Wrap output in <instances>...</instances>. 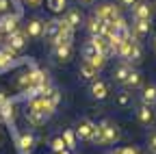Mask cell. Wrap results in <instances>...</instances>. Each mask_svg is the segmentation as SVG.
<instances>
[{"label": "cell", "mask_w": 156, "mask_h": 154, "mask_svg": "<svg viewBox=\"0 0 156 154\" xmlns=\"http://www.w3.org/2000/svg\"><path fill=\"white\" fill-rule=\"evenodd\" d=\"M119 139H122V130L117 128L115 124H111L108 120L95 124L93 143H98V145H111V143H117Z\"/></svg>", "instance_id": "1"}, {"label": "cell", "mask_w": 156, "mask_h": 154, "mask_svg": "<svg viewBox=\"0 0 156 154\" xmlns=\"http://www.w3.org/2000/svg\"><path fill=\"white\" fill-rule=\"evenodd\" d=\"M93 17H98V20H102V22H106V24H115L122 15H119V9H117L113 2H102V5L95 7Z\"/></svg>", "instance_id": "2"}, {"label": "cell", "mask_w": 156, "mask_h": 154, "mask_svg": "<svg viewBox=\"0 0 156 154\" xmlns=\"http://www.w3.org/2000/svg\"><path fill=\"white\" fill-rule=\"evenodd\" d=\"M26 44H28V37L24 35V30H15V33L7 35V41H5V46H7L9 50H13L15 54L22 52V50L26 48Z\"/></svg>", "instance_id": "3"}, {"label": "cell", "mask_w": 156, "mask_h": 154, "mask_svg": "<svg viewBox=\"0 0 156 154\" xmlns=\"http://www.w3.org/2000/svg\"><path fill=\"white\" fill-rule=\"evenodd\" d=\"M74 134H76V139H83V141H93V134H95V124L91 122V120H80L76 124V130H74Z\"/></svg>", "instance_id": "4"}, {"label": "cell", "mask_w": 156, "mask_h": 154, "mask_svg": "<svg viewBox=\"0 0 156 154\" xmlns=\"http://www.w3.org/2000/svg\"><path fill=\"white\" fill-rule=\"evenodd\" d=\"M28 111H35V113H41V115H46V117H50V115L56 111L44 95H37V98H33L30 100V104H28Z\"/></svg>", "instance_id": "5"}, {"label": "cell", "mask_w": 156, "mask_h": 154, "mask_svg": "<svg viewBox=\"0 0 156 154\" xmlns=\"http://www.w3.org/2000/svg\"><path fill=\"white\" fill-rule=\"evenodd\" d=\"M20 30V15L17 13H5L2 17H0V33H5V35H11Z\"/></svg>", "instance_id": "6"}, {"label": "cell", "mask_w": 156, "mask_h": 154, "mask_svg": "<svg viewBox=\"0 0 156 154\" xmlns=\"http://www.w3.org/2000/svg\"><path fill=\"white\" fill-rule=\"evenodd\" d=\"M130 11H132V22L152 20V5H150V2H136Z\"/></svg>", "instance_id": "7"}, {"label": "cell", "mask_w": 156, "mask_h": 154, "mask_svg": "<svg viewBox=\"0 0 156 154\" xmlns=\"http://www.w3.org/2000/svg\"><path fill=\"white\" fill-rule=\"evenodd\" d=\"M24 35L33 37V39L44 37V20L41 17H30V20L26 22V26H24Z\"/></svg>", "instance_id": "8"}, {"label": "cell", "mask_w": 156, "mask_h": 154, "mask_svg": "<svg viewBox=\"0 0 156 154\" xmlns=\"http://www.w3.org/2000/svg\"><path fill=\"white\" fill-rule=\"evenodd\" d=\"M63 13H65V15H63V22H65V26H69L72 30H76L78 26L83 24V13H80V9H65Z\"/></svg>", "instance_id": "9"}, {"label": "cell", "mask_w": 156, "mask_h": 154, "mask_svg": "<svg viewBox=\"0 0 156 154\" xmlns=\"http://www.w3.org/2000/svg\"><path fill=\"white\" fill-rule=\"evenodd\" d=\"M150 28H152V20H145V22H134L130 26V35H132V39L134 41H139L143 39V37L150 35Z\"/></svg>", "instance_id": "10"}, {"label": "cell", "mask_w": 156, "mask_h": 154, "mask_svg": "<svg viewBox=\"0 0 156 154\" xmlns=\"http://www.w3.org/2000/svg\"><path fill=\"white\" fill-rule=\"evenodd\" d=\"M91 98L98 102L106 100L108 98V83L106 81H93L91 83Z\"/></svg>", "instance_id": "11"}, {"label": "cell", "mask_w": 156, "mask_h": 154, "mask_svg": "<svg viewBox=\"0 0 156 154\" xmlns=\"http://www.w3.org/2000/svg\"><path fill=\"white\" fill-rule=\"evenodd\" d=\"M52 56H54L56 63L69 61V56H72V44H56V46H52Z\"/></svg>", "instance_id": "12"}, {"label": "cell", "mask_w": 156, "mask_h": 154, "mask_svg": "<svg viewBox=\"0 0 156 154\" xmlns=\"http://www.w3.org/2000/svg\"><path fill=\"white\" fill-rule=\"evenodd\" d=\"M15 52L13 50H9L7 46H0V72H7L9 67H13L15 65Z\"/></svg>", "instance_id": "13"}, {"label": "cell", "mask_w": 156, "mask_h": 154, "mask_svg": "<svg viewBox=\"0 0 156 154\" xmlns=\"http://www.w3.org/2000/svg\"><path fill=\"white\" fill-rule=\"evenodd\" d=\"M61 28H63L61 20H48V22H44V37H48V39L54 41L58 37V33H61Z\"/></svg>", "instance_id": "14"}, {"label": "cell", "mask_w": 156, "mask_h": 154, "mask_svg": "<svg viewBox=\"0 0 156 154\" xmlns=\"http://www.w3.org/2000/svg\"><path fill=\"white\" fill-rule=\"evenodd\" d=\"M17 145L22 152H30L35 148V134L30 130H24V132H20V137H17Z\"/></svg>", "instance_id": "15"}, {"label": "cell", "mask_w": 156, "mask_h": 154, "mask_svg": "<svg viewBox=\"0 0 156 154\" xmlns=\"http://www.w3.org/2000/svg\"><path fill=\"white\" fill-rule=\"evenodd\" d=\"M78 74H80L83 81H89V83L98 81V70H95L89 61H83V63H80V67H78Z\"/></svg>", "instance_id": "16"}, {"label": "cell", "mask_w": 156, "mask_h": 154, "mask_svg": "<svg viewBox=\"0 0 156 154\" xmlns=\"http://www.w3.org/2000/svg\"><path fill=\"white\" fill-rule=\"evenodd\" d=\"M141 102L145 106H154L156 104V85H147L141 89Z\"/></svg>", "instance_id": "17"}, {"label": "cell", "mask_w": 156, "mask_h": 154, "mask_svg": "<svg viewBox=\"0 0 156 154\" xmlns=\"http://www.w3.org/2000/svg\"><path fill=\"white\" fill-rule=\"evenodd\" d=\"M136 117H139V122H141L143 126H150V124L154 122V111H152V106L141 104L139 111H136Z\"/></svg>", "instance_id": "18"}, {"label": "cell", "mask_w": 156, "mask_h": 154, "mask_svg": "<svg viewBox=\"0 0 156 154\" xmlns=\"http://www.w3.org/2000/svg\"><path fill=\"white\" fill-rule=\"evenodd\" d=\"M115 104H117V106H122V109L132 106V93H130L128 89L117 91V93H115Z\"/></svg>", "instance_id": "19"}, {"label": "cell", "mask_w": 156, "mask_h": 154, "mask_svg": "<svg viewBox=\"0 0 156 154\" xmlns=\"http://www.w3.org/2000/svg\"><path fill=\"white\" fill-rule=\"evenodd\" d=\"M91 41H93V46H95V50L98 52H102V54H111V39H106L104 35H100V37H91Z\"/></svg>", "instance_id": "20"}, {"label": "cell", "mask_w": 156, "mask_h": 154, "mask_svg": "<svg viewBox=\"0 0 156 154\" xmlns=\"http://www.w3.org/2000/svg\"><path fill=\"white\" fill-rule=\"evenodd\" d=\"M104 24H106V22L98 20V17H91V20L87 22V30L91 33V37H100V35L104 33Z\"/></svg>", "instance_id": "21"}, {"label": "cell", "mask_w": 156, "mask_h": 154, "mask_svg": "<svg viewBox=\"0 0 156 154\" xmlns=\"http://www.w3.org/2000/svg\"><path fill=\"white\" fill-rule=\"evenodd\" d=\"M132 72V65H128V63H122V65H117L115 67V72H113V78L117 81V83H126V78H128V74Z\"/></svg>", "instance_id": "22"}, {"label": "cell", "mask_w": 156, "mask_h": 154, "mask_svg": "<svg viewBox=\"0 0 156 154\" xmlns=\"http://www.w3.org/2000/svg\"><path fill=\"white\" fill-rule=\"evenodd\" d=\"M128 89H139L141 85H143V76H141V72H136V70H132L130 74H128V78H126V83H124Z\"/></svg>", "instance_id": "23"}, {"label": "cell", "mask_w": 156, "mask_h": 154, "mask_svg": "<svg viewBox=\"0 0 156 154\" xmlns=\"http://www.w3.org/2000/svg\"><path fill=\"white\" fill-rule=\"evenodd\" d=\"M141 56H143L141 44H139V41H132V48H130V52H128V56H126V63H128V65H130V63H139Z\"/></svg>", "instance_id": "24"}, {"label": "cell", "mask_w": 156, "mask_h": 154, "mask_svg": "<svg viewBox=\"0 0 156 154\" xmlns=\"http://www.w3.org/2000/svg\"><path fill=\"white\" fill-rule=\"evenodd\" d=\"M26 120H28V124H33V126H44V124L48 122L46 115L35 113V111H26Z\"/></svg>", "instance_id": "25"}, {"label": "cell", "mask_w": 156, "mask_h": 154, "mask_svg": "<svg viewBox=\"0 0 156 154\" xmlns=\"http://www.w3.org/2000/svg\"><path fill=\"white\" fill-rule=\"evenodd\" d=\"M61 139H63V143H65V150H72V148H76V134H74V130L72 128H67V130H63V134H61Z\"/></svg>", "instance_id": "26"}, {"label": "cell", "mask_w": 156, "mask_h": 154, "mask_svg": "<svg viewBox=\"0 0 156 154\" xmlns=\"http://www.w3.org/2000/svg\"><path fill=\"white\" fill-rule=\"evenodd\" d=\"M44 98H46V100H48V102H50L54 109H56V106H58V102H61V93H58V89L50 87V89L44 93Z\"/></svg>", "instance_id": "27"}, {"label": "cell", "mask_w": 156, "mask_h": 154, "mask_svg": "<svg viewBox=\"0 0 156 154\" xmlns=\"http://www.w3.org/2000/svg\"><path fill=\"white\" fill-rule=\"evenodd\" d=\"M46 5L52 13H63L67 7V0H46Z\"/></svg>", "instance_id": "28"}, {"label": "cell", "mask_w": 156, "mask_h": 154, "mask_svg": "<svg viewBox=\"0 0 156 154\" xmlns=\"http://www.w3.org/2000/svg\"><path fill=\"white\" fill-rule=\"evenodd\" d=\"M95 54H98V50H95L93 41H91V39H89V41H85V46H83V59H85V61H91Z\"/></svg>", "instance_id": "29"}, {"label": "cell", "mask_w": 156, "mask_h": 154, "mask_svg": "<svg viewBox=\"0 0 156 154\" xmlns=\"http://www.w3.org/2000/svg\"><path fill=\"white\" fill-rule=\"evenodd\" d=\"M106 59H108V56H106V54H102V52H98V54L93 56V59H91L89 63H91V65H93V67H95L98 72H100V70H102V67L106 65Z\"/></svg>", "instance_id": "30"}, {"label": "cell", "mask_w": 156, "mask_h": 154, "mask_svg": "<svg viewBox=\"0 0 156 154\" xmlns=\"http://www.w3.org/2000/svg\"><path fill=\"white\" fill-rule=\"evenodd\" d=\"M50 148H52L54 154H58V152H63V150H65V143H63V139H61V134H56V137L50 141Z\"/></svg>", "instance_id": "31"}, {"label": "cell", "mask_w": 156, "mask_h": 154, "mask_svg": "<svg viewBox=\"0 0 156 154\" xmlns=\"http://www.w3.org/2000/svg\"><path fill=\"white\" fill-rule=\"evenodd\" d=\"M147 148H150V152H152V154H156V132H152V134H150Z\"/></svg>", "instance_id": "32"}, {"label": "cell", "mask_w": 156, "mask_h": 154, "mask_svg": "<svg viewBox=\"0 0 156 154\" xmlns=\"http://www.w3.org/2000/svg\"><path fill=\"white\" fill-rule=\"evenodd\" d=\"M113 154H139L134 148H119V150H115Z\"/></svg>", "instance_id": "33"}, {"label": "cell", "mask_w": 156, "mask_h": 154, "mask_svg": "<svg viewBox=\"0 0 156 154\" xmlns=\"http://www.w3.org/2000/svg\"><path fill=\"white\" fill-rule=\"evenodd\" d=\"M139 0H122V7H126V9H132Z\"/></svg>", "instance_id": "34"}, {"label": "cell", "mask_w": 156, "mask_h": 154, "mask_svg": "<svg viewBox=\"0 0 156 154\" xmlns=\"http://www.w3.org/2000/svg\"><path fill=\"white\" fill-rule=\"evenodd\" d=\"M26 2H28L30 7H39V5H41V0H26Z\"/></svg>", "instance_id": "35"}, {"label": "cell", "mask_w": 156, "mask_h": 154, "mask_svg": "<svg viewBox=\"0 0 156 154\" xmlns=\"http://www.w3.org/2000/svg\"><path fill=\"white\" fill-rule=\"evenodd\" d=\"M78 5H93V0H78Z\"/></svg>", "instance_id": "36"}, {"label": "cell", "mask_w": 156, "mask_h": 154, "mask_svg": "<svg viewBox=\"0 0 156 154\" xmlns=\"http://www.w3.org/2000/svg\"><path fill=\"white\" fill-rule=\"evenodd\" d=\"M2 141H5V137H2V130H0V145H2Z\"/></svg>", "instance_id": "37"}, {"label": "cell", "mask_w": 156, "mask_h": 154, "mask_svg": "<svg viewBox=\"0 0 156 154\" xmlns=\"http://www.w3.org/2000/svg\"><path fill=\"white\" fill-rule=\"evenodd\" d=\"M152 46H154V52H156V37H154V41H152Z\"/></svg>", "instance_id": "38"}, {"label": "cell", "mask_w": 156, "mask_h": 154, "mask_svg": "<svg viewBox=\"0 0 156 154\" xmlns=\"http://www.w3.org/2000/svg\"><path fill=\"white\" fill-rule=\"evenodd\" d=\"M58 154H69V150H63V152H58Z\"/></svg>", "instance_id": "39"}, {"label": "cell", "mask_w": 156, "mask_h": 154, "mask_svg": "<svg viewBox=\"0 0 156 154\" xmlns=\"http://www.w3.org/2000/svg\"><path fill=\"white\" fill-rule=\"evenodd\" d=\"M0 35H2V33H0Z\"/></svg>", "instance_id": "40"}]
</instances>
